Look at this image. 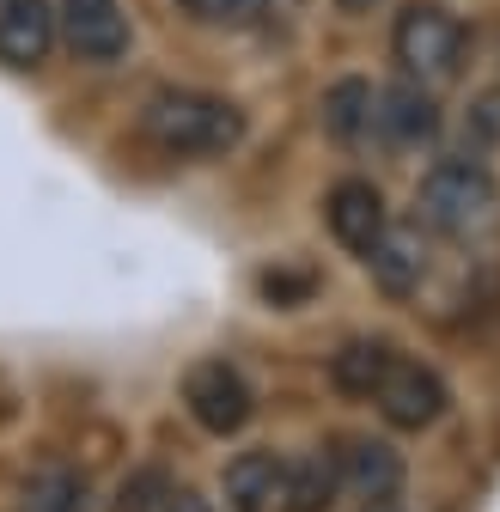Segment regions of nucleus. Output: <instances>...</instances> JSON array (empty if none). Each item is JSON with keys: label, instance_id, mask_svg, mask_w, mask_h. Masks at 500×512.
Wrapping results in <instances>:
<instances>
[{"label": "nucleus", "instance_id": "obj_16", "mask_svg": "<svg viewBox=\"0 0 500 512\" xmlns=\"http://www.w3.org/2000/svg\"><path fill=\"white\" fill-rule=\"evenodd\" d=\"M19 512H92V488H86L80 470L49 464V470H37V476L25 482Z\"/></svg>", "mask_w": 500, "mask_h": 512}, {"label": "nucleus", "instance_id": "obj_3", "mask_svg": "<svg viewBox=\"0 0 500 512\" xmlns=\"http://www.w3.org/2000/svg\"><path fill=\"white\" fill-rule=\"evenodd\" d=\"M391 55L403 61V74L409 80H446L458 68V55H464V25L446 13V7H433V0H415V7L397 13L391 25Z\"/></svg>", "mask_w": 500, "mask_h": 512}, {"label": "nucleus", "instance_id": "obj_12", "mask_svg": "<svg viewBox=\"0 0 500 512\" xmlns=\"http://www.w3.org/2000/svg\"><path fill=\"white\" fill-rule=\"evenodd\" d=\"M366 275L385 299H409L427 275V244H421V226H391L366 256Z\"/></svg>", "mask_w": 500, "mask_h": 512}, {"label": "nucleus", "instance_id": "obj_8", "mask_svg": "<svg viewBox=\"0 0 500 512\" xmlns=\"http://www.w3.org/2000/svg\"><path fill=\"white\" fill-rule=\"evenodd\" d=\"M336 470H342V488L354 500H366V506H385L403 488V452L391 439H372V433H348L342 439Z\"/></svg>", "mask_w": 500, "mask_h": 512}, {"label": "nucleus", "instance_id": "obj_21", "mask_svg": "<svg viewBox=\"0 0 500 512\" xmlns=\"http://www.w3.org/2000/svg\"><path fill=\"white\" fill-rule=\"evenodd\" d=\"M336 7H342V13H366V7H372V0H336Z\"/></svg>", "mask_w": 500, "mask_h": 512}, {"label": "nucleus", "instance_id": "obj_17", "mask_svg": "<svg viewBox=\"0 0 500 512\" xmlns=\"http://www.w3.org/2000/svg\"><path fill=\"white\" fill-rule=\"evenodd\" d=\"M177 488H171V476L159 470V464H135L129 476L116 482V500H110V512H165V500H171Z\"/></svg>", "mask_w": 500, "mask_h": 512}, {"label": "nucleus", "instance_id": "obj_10", "mask_svg": "<svg viewBox=\"0 0 500 512\" xmlns=\"http://www.w3.org/2000/svg\"><path fill=\"white\" fill-rule=\"evenodd\" d=\"M55 37H61V19H55V7L49 0H7L0 7V61L7 68H37V61L55 49Z\"/></svg>", "mask_w": 500, "mask_h": 512}, {"label": "nucleus", "instance_id": "obj_2", "mask_svg": "<svg viewBox=\"0 0 500 512\" xmlns=\"http://www.w3.org/2000/svg\"><path fill=\"white\" fill-rule=\"evenodd\" d=\"M415 214L446 232V238H476L494 226L500 214V183L476 153H452V159H433L421 189H415Z\"/></svg>", "mask_w": 500, "mask_h": 512}, {"label": "nucleus", "instance_id": "obj_1", "mask_svg": "<svg viewBox=\"0 0 500 512\" xmlns=\"http://www.w3.org/2000/svg\"><path fill=\"white\" fill-rule=\"evenodd\" d=\"M141 135L165 159H220L244 141V110L196 86H159L141 104Z\"/></svg>", "mask_w": 500, "mask_h": 512}, {"label": "nucleus", "instance_id": "obj_6", "mask_svg": "<svg viewBox=\"0 0 500 512\" xmlns=\"http://www.w3.org/2000/svg\"><path fill=\"white\" fill-rule=\"evenodd\" d=\"M324 226L342 250H354L360 263L372 256V244H379L391 232V214H385V189L372 177H342L330 196H324Z\"/></svg>", "mask_w": 500, "mask_h": 512}, {"label": "nucleus", "instance_id": "obj_14", "mask_svg": "<svg viewBox=\"0 0 500 512\" xmlns=\"http://www.w3.org/2000/svg\"><path fill=\"white\" fill-rule=\"evenodd\" d=\"M372 116H379V92H372V80L348 74V80H336L324 92V135L330 141L354 147L360 135H372Z\"/></svg>", "mask_w": 500, "mask_h": 512}, {"label": "nucleus", "instance_id": "obj_20", "mask_svg": "<svg viewBox=\"0 0 500 512\" xmlns=\"http://www.w3.org/2000/svg\"><path fill=\"white\" fill-rule=\"evenodd\" d=\"M165 512H214V506H208L202 494H190V488H177V494L165 500Z\"/></svg>", "mask_w": 500, "mask_h": 512}, {"label": "nucleus", "instance_id": "obj_9", "mask_svg": "<svg viewBox=\"0 0 500 512\" xmlns=\"http://www.w3.org/2000/svg\"><path fill=\"white\" fill-rule=\"evenodd\" d=\"M372 128H379L391 147H421V141L440 135V98L427 92V80H397V86L379 92Z\"/></svg>", "mask_w": 500, "mask_h": 512}, {"label": "nucleus", "instance_id": "obj_18", "mask_svg": "<svg viewBox=\"0 0 500 512\" xmlns=\"http://www.w3.org/2000/svg\"><path fill=\"white\" fill-rule=\"evenodd\" d=\"M488 147H500V92L476 98V110H470V122H464V153L482 159Z\"/></svg>", "mask_w": 500, "mask_h": 512}, {"label": "nucleus", "instance_id": "obj_19", "mask_svg": "<svg viewBox=\"0 0 500 512\" xmlns=\"http://www.w3.org/2000/svg\"><path fill=\"white\" fill-rule=\"evenodd\" d=\"M202 25H257L263 0H183Z\"/></svg>", "mask_w": 500, "mask_h": 512}, {"label": "nucleus", "instance_id": "obj_13", "mask_svg": "<svg viewBox=\"0 0 500 512\" xmlns=\"http://www.w3.org/2000/svg\"><path fill=\"white\" fill-rule=\"evenodd\" d=\"M403 354L385 342V336H348L336 354H330V384L342 397H379V384L391 378Z\"/></svg>", "mask_w": 500, "mask_h": 512}, {"label": "nucleus", "instance_id": "obj_7", "mask_svg": "<svg viewBox=\"0 0 500 512\" xmlns=\"http://www.w3.org/2000/svg\"><path fill=\"white\" fill-rule=\"evenodd\" d=\"M55 19H61V43L80 61L104 68V61L129 55V13H122V0H61Z\"/></svg>", "mask_w": 500, "mask_h": 512}, {"label": "nucleus", "instance_id": "obj_11", "mask_svg": "<svg viewBox=\"0 0 500 512\" xmlns=\"http://www.w3.org/2000/svg\"><path fill=\"white\" fill-rule=\"evenodd\" d=\"M232 512H281L287 500V458L281 452H238L220 476Z\"/></svg>", "mask_w": 500, "mask_h": 512}, {"label": "nucleus", "instance_id": "obj_22", "mask_svg": "<svg viewBox=\"0 0 500 512\" xmlns=\"http://www.w3.org/2000/svg\"><path fill=\"white\" fill-rule=\"evenodd\" d=\"M366 512H391V500H385V506H366Z\"/></svg>", "mask_w": 500, "mask_h": 512}, {"label": "nucleus", "instance_id": "obj_15", "mask_svg": "<svg viewBox=\"0 0 500 512\" xmlns=\"http://www.w3.org/2000/svg\"><path fill=\"white\" fill-rule=\"evenodd\" d=\"M336 494H342L336 452H311V458L287 464V500H281V512H330Z\"/></svg>", "mask_w": 500, "mask_h": 512}, {"label": "nucleus", "instance_id": "obj_4", "mask_svg": "<svg viewBox=\"0 0 500 512\" xmlns=\"http://www.w3.org/2000/svg\"><path fill=\"white\" fill-rule=\"evenodd\" d=\"M183 409L196 415V427L208 433H238L250 421V409H257V397H250V384L232 360H196L190 372H183Z\"/></svg>", "mask_w": 500, "mask_h": 512}, {"label": "nucleus", "instance_id": "obj_5", "mask_svg": "<svg viewBox=\"0 0 500 512\" xmlns=\"http://www.w3.org/2000/svg\"><path fill=\"white\" fill-rule=\"evenodd\" d=\"M372 403H379L385 427H397V433H427L433 421L446 415L452 391H446V378L433 372V366H421V360H397Z\"/></svg>", "mask_w": 500, "mask_h": 512}]
</instances>
